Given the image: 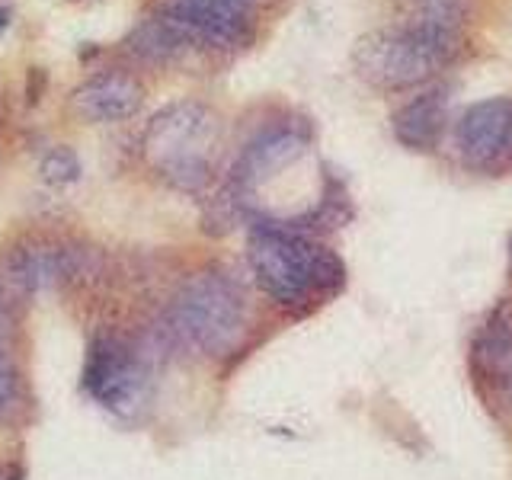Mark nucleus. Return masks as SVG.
Wrapping results in <instances>:
<instances>
[{"label":"nucleus","instance_id":"nucleus-15","mask_svg":"<svg viewBox=\"0 0 512 480\" xmlns=\"http://www.w3.org/2000/svg\"><path fill=\"white\" fill-rule=\"evenodd\" d=\"M0 352H10V311L0 304Z\"/></svg>","mask_w":512,"mask_h":480},{"label":"nucleus","instance_id":"nucleus-7","mask_svg":"<svg viewBox=\"0 0 512 480\" xmlns=\"http://www.w3.org/2000/svg\"><path fill=\"white\" fill-rule=\"evenodd\" d=\"M311 151V141L304 132L292 125H279V128H266L260 138H253L244 154L237 160L234 170V189L237 199L247 202L256 196V189L266 186L269 180L288 173L298 160H304Z\"/></svg>","mask_w":512,"mask_h":480},{"label":"nucleus","instance_id":"nucleus-2","mask_svg":"<svg viewBox=\"0 0 512 480\" xmlns=\"http://www.w3.org/2000/svg\"><path fill=\"white\" fill-rule=\"evenodd\" d=\"M247 260L263 292L279 304H301L343 285V263L327 247L295 234L282 224H256Z\"/></svg>","mask_w":512,"mask_h":480},{"label":"nucleus","instance_id":"nucleus-16","mask_svg":"<svg viewBox=\"0 0 512 480\" xmlns=\"http://www.w3.org/2000/svg\"><path fill=\"white\" fill-rule=\"evenodd\" d=\"M0 480H23V468L13 461H0Z\"/></svg>","mask_w":512,"mask_h":480},{"label":"nucleus","instance_id":"nucleus-6","mask_svg":"<svg viewBox=\"0 0 512 480\" xmlns=\"http://www.w3.org/2000/svg\"><path fill=\"white\" fill-rule=\"evenodd\" d=\"M84 388L112 413H135L148 397V368L122 340L103 336L87 352Z\"/></svg>","mask_w":512,"mask_h":480},{"label":"nucleus","instance_id":"nucleus-12","mask_svg":"<svg viewBox=\"0 0 512 480\" xmlns=\"http://www.w3.org/2000/svg\"><path fill=\"white\" fill-rule=\"evenodd\" d=\"M26 407V388L20 365L10 352H0V423H10Z\"/></svg>","mask_w":512,"mask_h":480},{"label":"nucleus","instance_id":"nucleus-18","mask_svg":"<svg viewBox=\"0 0 512 480\" xmlns=\"http://www.w3.org/2000/svg\"><path fill=\"white\" fill-rule=\"evenodd\" d=\"M503 164H512V141H509V151H506V157H503ZM500 164V167H503Z\"/></svg>","mask_w":512,"mask_h":480},{"label":"nucleus","instance_id":"nucleus-17","mask_svg":"<svg viewBox=\"0 0 512 480\" xmlns=\"http://www.w3.org/2000/svg\"><path fill=\"white\" fill-rule=\"evenodd\" d=\"M10 26V10L7 7H0V32H4Z\"/></svg>","mask_w":512,"mask_h":480},{"label":"nucleus","instance_id":"nucleus-4","mask_svg":"<svg viewBox=\"0 0 512 480\" xmlns=\"http://www.w3.org/2000/svg\"><path fill=\"white\" fill-rule=\"evenodd\" d=\"M170 330L205 356H228L247 330L244 295L221 272H199L176 292L170 304Z\"/></svg>","mask_w":512,"mask_h":480},{"label":"nucleus","instance_id":"nucleus-13","mask_svg":"<svg viewBox=\"0 0 512 480\" xmlns=\"http://www.w3.org/2000/svg\"><path fill=\"white\" fill-rule=\"evenodd\" d=\"M39 173H42V180L52 186H74L80 180V160L71 148L61 144V148H52L42 157Z\"/></svg>","mask_w":512,"mask_h":480},{"label":"nucleus","instance_id":"nucleus-5","mask_svg":"<svg viewBox=\"0 0 512 480\" xmlns=\"http://www.w3.org/2000/svg\"><path fill=\"white\" fill-rule=\"evenodd\" d=\"M157 16L186 45L240 52L256 36V7L247 0H157Z\"/></svg>","mask_w":512,"mask_h":480},{"label":"nucleus","instance_id":"nucleus-11","mask_svg":"<svg viewBox=\"0 0 512 480\" xmlns=\"http://www.w3.org/2000/svg\"><path fill=\"white\" fill-rule=\"evenodd\" d=\"M132 48L148 61H167L173 58L176 52H183L186 42L176 36V32L160 20L154 13L151 20H144L135 32H132Z\"/></svg>","mask_w":512,"mask_h":480},{"label":"nucleus","instance_id":"nucleus-19","mask_svg":"<svg viewBox=\"0 0 512 480\" xmlns=\"http://www.w3.org/2000/svg\"><path fill=\"white\" fill-rule=\"evenodd\" d=\"M506 388H509V394H512V378H509V381H506Z\"/></svg>","mask_w":512,"mask_h":480},{"label":"nucleus","instance_id":"nucleus-8","mask_svg":"<svg viewBox=\"0 0 512 480\" xmlns=\"http://www.w3.org/2000/svg\"><path fill=\"white\" fill-rule=\"evenodd\" d=\"M512 141V100L490 96L458 119V151L471 167H500Z\"/></svg>","mask_w":512,"mask_h":480},{"label":"nucleus","instance_id":"nucleus-10","mask_svg":"<svg viewBox=\"0 0 512 480\" xmlns=\"http://www.w3.org/2000/svg\"><path fill=\"white\" fill-rule=\"evenodd\" d=\"M448 122L445 87H429L394 112V138L410 151H432Z\"/></svg>","mask_w":512,"mask_h":480},{"label":"nucleus","instance_id":"nucleus-1","mask_svg":"<svg viewBox=\"0 0 512 480\" xmlns=\"http://www.w3.org/2000/svg\"><path fill=\"white\" fill-rule=\"evenodd\" d=\"M461 48V26L407 16L400 26L375 29L352 48V68L378 90H410L436 77Z\"/></svg>","mask_w":512,"mask_h":480},{"label":"nucleus","instance_id":"nucleus-14","mask_svg":"<svg viewBox=\"0 0 512 480\" xmlns=\"http://www.w3.org/2000/svg\"><path fill=\"white\" fill-rule=\"evenodd\" d=\"M410 16L416 20H439L464 26V13H468V0H407Z\"/></svg>","mask_w":512,"mask_h":480},{"label":"nucleus","instance_id":"nucleus-3","mask_svg":"<svg viewBox=\"0 0 512 480\" xmlns=\"http://www.w3.org/2000/svg\"><path fill=\"white\" fill-rule=\"evenodd\" d=\"M218 116L202 103H173L144 128L141 148L154 173L186 196H199L212 183V154Z\"/></svg>","mask_w":512,"mask_h":480},{"label":"nucleus","instance_id":"nucleus-9","mask_svg":"<svg viewBox=\"0 0 512 480\" xmlns=\"http://www.w3.org/2000/svg\"><path fill=\"white\" fill-rule=\"evenodd\" d=\"M144 103V87L132 74L122 71H103L84 80L74 93H71V106L80 119L87 122H125L132 119Z\"/></svg>","mask_w":512,"mask_h":480}]
</instances>
